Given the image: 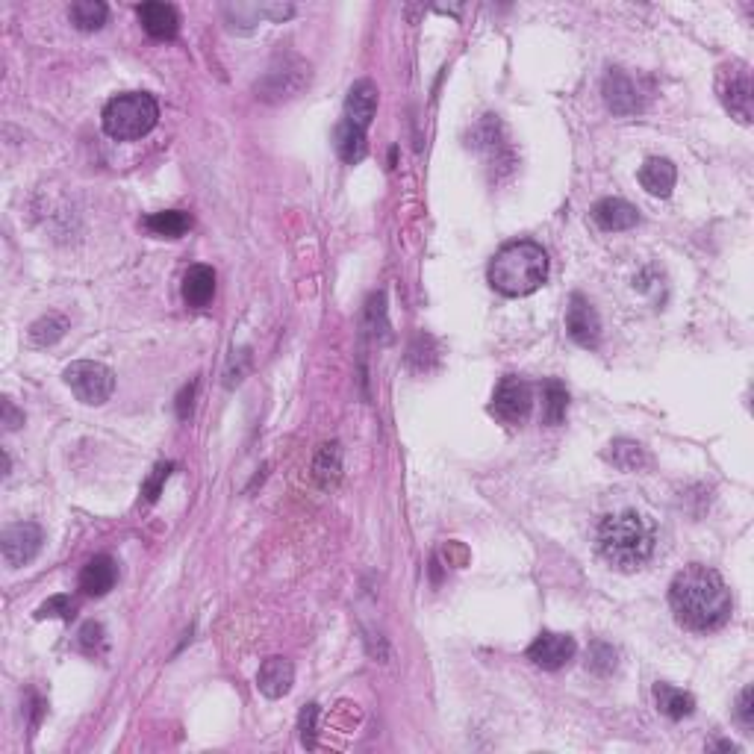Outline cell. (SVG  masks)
<instances>
[{
  "label": "cell",
  "instance_id": "6da1fadb",
  "mask_svg": "<svg viewBox=\"0 0 754 754\" xmlns=\"http://www.w3.org/2000/svg\"><path fill=\"white\" fill-rule=\"evenodd\" d=\"M669 607L687 631L707 634L722 628L731 619L734 598L725 578L710 566H687L672 578L669 587Z\"/></svg>",
  "mask_w": 754,
  "mask_h": 754
},
{
  "label": "cell",
  "instance_id": "7a4b0ae2",
  "mask_svg": "<svg viewBox=\"0 0 754 754\" xmlns=\"http://www.w3.org/2000/svg\"><path fill=\"white\" fill-rule=\"evenodd\" d=\"M657 548L654 525L637 510L610 513L598 525V551L619 572L643 569Z\"/></svg>",
  "mask_w": 754,
  "mask_h": 754
},
{
  "label": "cell",
  "instance_id": "3957f363",
  "mask_svg": "<svg viewBox=\"0 0 754 754\" xmlns=\"http://www.w3.org/2000/svg\"><path fill=\"white\" fill-rule=\"evenodd\" d=\"M548 280V254L537 242H510L489 263V283L507 298H525Z\"/></svg>",
  "mask_w": 754,
  "mask_h": 754
},
{
  "label": "cell",
  "instance_id": "277c9868",
  "mask_svg": "<svg viewBox=\"0 0 754 754\" xmlns=\"http://www.w3.org/2000/svg\"><path fill=\"white\" fill-rule=\"evenodd\" d=\"M104 130L109 139L133 142L148 136L160 121V104L148 92H124L104 107Z\"/></svg>",
  "mask_w": 754,
  "mask_h": 754
},
{
  "label": "cell",
  "instance_id": "5b68a950",
  "mask_svg": "<svg viewBox=\"0 0 754 754\" xmlns=\"http://www.w3.org/2000/svg\"><path fill=\"white\" fill-rule=\"evenodd\" d=\"M65 383L71 386V392L77 395V401L98 407L112 398L115 392V375L109 372L104 363L95 360H77L65 369Z\"/></svg>",
  "mask_w": 754,
  "mask_h": 754
},
{
  "label": "cell",
  "instance_id": "8992f818",
  "mask_svg": "<svg viewBox=\"0 0 754 754\" xmlns=\"http://www.w3.org/2000/svg\"><path fill=\"white\" fill-rule=\"evenodd\" d=\"M310 83V65L298 56H283L266 71V77L257 83V92L263 101H289Z\"/></svg>",
  "mask_w": 754,
  "mask_h": 754
},
{
  "label": "cell",
  "instance_id": "52a82bcc",
  "mask_svg": "<svg viewBox=\"0 0 754 754\" xmlns=\"http://www.w3.org/2000/svg\"><path fill=\"white\" fill-rule=\"evenodd\" d=\"M719 98L725 109L740 121V124H752V71L749 65L743 62H731V65H722L719 68Z\"/></svg>",
  "mask_w": 754,
  "mask_h": 754
},
{
  "label": "cell",
  "instance_id": "ba28073f",
  "mask_svg": "<svg viewBox=\"0 0 754 754\" xmlns=\"http://www.w3.org/2000/svg\"><path fill=\"white\" fill-rule=\"evenodd\" d=\"M531 407H534L531 386L516 375L501 377V383H498V389L492 395V407H489L492 416L501 419L504 425H519V422L528 419Z\"/></svg>",
  "mask_w": 754,
  "mask_h": 754
},
{
  "label": "cell",
  "instance_id": "9c48e42d",
  "mask_svg": "<svg viewBox=\"0 0 754 754\" xmlns=\"http://www.w3.org/2000/svg\"><path fill=\"white\" fill-rule=\"evenodd\" d=\"M45 545V531L36 522H15L3 531L0 537V551L9 569H21L39 557Z\"/></svg>",
  "mask_w": 754,
  "mask_h": 754
},
{
  "label": "cell",
  "instance_id": "30bf717a",
  "mask_svg": "<svg viewBox=\"0 0 754 754\" xmlns=\"http://www.w3.org/2000/svg\"><path fill=\"white\" fill-rule=\"evenodd\" d=\"M575 640L569 634H554V631H542L537 640L528 648V660L545 669V672H557L563 666H569V660L575 657Z\"/></svg>",
  "mask_w": 754,
  "mask_h": 754
},
{
  "label": "cell",
  "instance_id": "8fae6325",
  "mask_svg": "<svg viewBox=\"0 0 754 754\" xmlns=\"http://www.w3.org/2000/svg\"><path fill=\"white\" fill-rule=\"evenodd\" d=\"M643 92L637 86V80L631 74H625L622 68H610V74L604 77V104L613 115H634L643 109Z\"/></svg>",
  "mask_w": 754,
  "mask_h": 754
},
{
  "label": "cell",
  "instance_id": "7c38bea8",
  "mask_svg": "<svg viewBox=\"0 0 754 754\" xmlns=\"http://www.w3.org/2000/svg\"><path fill=\"white\" fill-rule=\"evenodd\" d=\"M566 330L569 336L581 345V348H595L601 339V322L595 307L584 295H572L569 298V310H566Z\"/></svg>",
  "mask_w": 754,
  "mask_h": 754
},
{
  "label": "cell",
  "instance_id": "4fadbf2b",
  "mask_svg": "<svg viewBox=\"0 0 754 754\" xmlns=\"http://www.w3.org/2000/svg\"><path fill=\"white\" fill-rule=\"evenodd\" d=\"M375 115H377V86L372 83V80H360V83H354V86H351V92H348V98H345V115H342V121H345V124H351V127H357V130H363V133H369V127H372Z\"/></svg>",
  "mask_w": 754,
  "mask_h": 754
},
{
  "label": "cell",
  "instance_id": "5bb4252c",
  "mask_svg": "<svg viewBox=\"0 0 754 754\" xmlns=\"http://www.w3.org/2000/svg\"><path fill=\"white\" fill-rule=\"evenodd\" d=\"M139 21H142L145 33L160 39V42H168V39H174L180 33V15H177V9L171 3H157V0L142 3L139 6Z\"/></svg>",
  "mask_w": 754,
  "mask_h": 754
},
{
  "label": "cell",
  "instance_id": "9a60e30c",
  "mask_svg": "<svg viewBox=\"0 0 754 754\" xmlns=\"http://www.w3.org/2000/svg\"><path fill=\"white\" fill-rule=\"evenodd\" d=\"M593 221L607 230V233H619V230H631L640 224V213L634 204L622 201V198H604L593 207Z\"/></svg>",
  "mask_w": 754,
  "mask_h": 754
},
{
  "label": "cell",
  "instance_id": "2e32d148",
  "mask_svg": "<svg viewBox=\"0 0 754 754\" xmlns=\"http://www.w3.org/2000/svg\"><path fill=\"white\" fill-rule=\"evenodd\" d=\"M115 581H118V563L109 554H98L80 572V593L101 598L115 587Z\"/></svg>",
  "mask_w": 754,
  "mask_h": 754
},
{
  "label": "cell",
  "instance_id": "e0dca14e",
  "mask_svg": "<svg viewBox=\"0 0 754 754\" xmlns=\"http://www.w3.org/2000/svg\"><path fill=\"white\" fill-rule=\"evenodd\" d=\"M678 183V168L666 157H648L640 168V186L654 198H669Z\"/></svg>",
  "mask_w": 754,
  "mask_h": 754
},
{
  "label": "cell",
  "instance_id": "ac0fdd59",
  "mask_svg": "<svg viewBox=\"0 0 754 754\" xmlns=\"http://www.w3.org/2000/svg\"><path fill=\"white\" fill-rule=\"evenodd\" d=\"M292 681H295V666L286 660V657H269L263 660L260 672H257V687L263 696L269 699H280L292 690Z\"/></svg>",
  "mask_w": 754,
  "mask_h": 754
},
{
  "label": "cell",
  "instance_id": "d6986e66",
  "mask_svg": "<svg viewBox=\"0 0 754 754\" xmlns=\"http://www.w3.org/2000/svg\"><path fill=\"white\" fill-rule=\"evenodd\" d=\"M216 295V271L210 266H192L183 277V301L195 310H204Z\"/></svg>",
  "mask_w": 754,
  "mask_h": 754
},
{
  "label": "cell",
  "instance_id": "ffe728a7",
  "mask_svg": "<svg viewBox=\"0 0 754 754\" xmlns=\"http://www.w3.org/2000/svg\"><path fill=\"white\" fill-rule=\"evenodd\" d=\"M654 701H657V710L675 722L696 713V699L687 690H678L672 684H654Z\"/></svg>",
  "mask_w": 754,
  "mask_h": 754
},
{
  "label": "cell",
  "instance_id": "44dd1931",
  "mask_svg": "<svg viewBox=\"0 0 754 754\" xmlns=\"http://www.w3.org/2000/svg\"><path fill=\"white\" fill-rule=\"evenodd\" d=\"M566 410H569V389L554 377L545 380L542 383V422L557 428V425H563Z\"/></svg>",
  "mask_w": 754,
  "mask_h": 754
},
{
  "label": "cell",
  "instance_id": "7402d4cb",
  "mask_svg": "<svg viewBox=\"0 0 754 754\" xmlns=\"http://www.w3.org/2000/svg\"><path fill=\"white\" fill-rule=\"evenodd\" d=\"M333 148H336L339 160L354 165V162H360L366 157V133L357 130V127H351V124H345V121H339V127L333 133Z\"/></svg>",
  "mask_w": 754,
  "mask_h": 754
},
{
  "label": "cell",
  "instance_id": "603a6c76",
  "mask_svg": "<svg viewBox=\"0 0 754 754\" xmlns=\"http://www.w3.org/2000/svg\"><path fill=\"white\" fill-rule=\"evenodd\" d=\"M107 15V3H101V0H77V3L68 6L71 24H74L77 30H83V33L101 30V27L107 24Z\"/></svg>",
  "mask_w": 754,
  "mask_h": 754
},
{
  "label": "cell",
  "instance_id": "cb8c5ba5",
  "mask_svg": "<svg viewBox=\"0 0 754 754\" xmlns=\"http://www.w3.org/2000/svg\"><path fill=\"white\" fill-rule=\"evenodd\" d=\"M192 227V216L183 210H165L145 218V230L160 236V239H180Z\"/></svg>",
  "mask_w": 754,
  "mask_h": 754
},
{
  "label": "cell",
  "instance_id": "d4e9b609",
  "mask_svg": "<svg viewBox=\"0 0 754 754\" xmlns=\"http://www.w3.org/2000/svg\"><path fill=\"white\" fill-rule=\"evenodd\" d=\"M604 457H607V463H613L619 472H637V469L646 466V451H643V445L634 442V439H616Z\"/></svg>",
  "mask_w": 754,
  "mask_h": 754
},
{
  "label": "cell",
  "instance_id": "484cf974",
  "mask_svg": "<svg viewBox=\"0 0 754 754\" xmlns=\"http://www.w3.org/2000/svg\"><path fill=\"white\" fill-rule=\"evenodd\" d=\"M316 478L324 489L339 484L342 478V454H339V445L330 442V445H322L319 457H316Z\"/></svg>",
  "mask_w": 754,
  "mask_h": 754
},
{
  "label": "cell",
  "instance_id": "4316f807",
  "mask_svg": "<svg viewBox=\"0 0 754 754\" xmlns=\"http://www.w3.org/2000/svg\"><path fill=\"white\" fill-rule=\"evenodd\" d=\"M65 327L68 322L62 319V316H42L39 322L30 327V339H33V345H39V348H45V345H54L59 342L62 336H65Z\"/></svg>",
  "mask_w": 754,
  "mask_h": 754
},
{
  "label": "cell",
  "instance_id": "83f0119b",
  "mask_svg": "<svg viewBox=\"0 0 754 754\" xmlns=\"http://www.w3.org/2000/svg\"><path fill=\"white\" fill-rule=\"evenodd\" d=\"M74 616H77V601L71 595H54V598H48L36 610V619H62V622H71Z\"/></svg>",
  "mask_w": 754,
  "mask_h": 754
},
{
  "label": "cell",
  "instance_id": "f1b7e54d",
  "mask_svg": "<svg viewBox=\"0 0 754 754\" xmlns=\"http://www.w3.org/2000/svg\"><path fill=\"white\" fill-rule=\"evenodd\" d=\"M616 648L607 646V643H593L590 646V660H587V666H590V672H595L598 678H607V675H613L616 672Z\"/></svg>",
  "mask_w": 754,
  "mask_h": 754
},
{
  "label": "cell",
  "instance_id": "f546056e",
  "mask_svg": "<svg viewBox=\"0 0 754 754\" xmlns=\"http://www.w3.org/2000/svg\"><path fill=\"white\" fill-rule=\"evenodd\" d=\"M77 648L89 657L101 654L107 648V634H104V625L101 622H86L77 634Z\"/></svg>",
  "mask_w": 754,
  "mask_h": 754
},
{
  "label": "cell",
  "instance_id": "4dcf8cb0",
  "mask_svg": "<svg viewBox=\"0 0 754 754\" xmlns=\"http://www.w3.org/2000/svg\"><path fill=\"white\" fill-rule=\"evenodd\" d=\"M316 719H319V704H307L301 710V743L307 749H316Z\"/></svg>",
  "mask_w": 754,
  "mask_h": 754
},
{
  "label": "cell",
  "instance_id": "1f68e13d",
  "mask_svg": "<svg viewBox=\"0 0 754 754\" xmlns=\"http://www.w3.org/2000/svg\"><path fill=\"white\" fill-rule=\"evenodd\" d=\"M171 469H174V463H160V466L154 469V475L148 478V484L142 486V495H145V501H148V504H154V501L160 498L162 484L168 481Z\"/></svg>",
  "mask_w": 754,
  "mask_h": 754
},
{
  "label": "cell",
  "instance_id": "d6a6232c",
  "mask_svg": "<svg viewBox=\"0 0 754 754\" xmlns=\"http://www.w3.org/2000/svg\"><path fill=\"white\" fill-rule=\"evenodd\" d=\"M737 719H740V725H743L746 731H752L754 728V690L752 687H746V690L740 693V699H737Z\"/></svg>",
  "mask_w": 754,
  "mask_h": 754
},
{
  "label": "cell",
  "instance_id": "836d02e7",
  "mask_svg": "<svg viewBox=\"0 0 754 754\" xmlns=\"http://www.w3.org/2000/svg\"><path fill=\"white\" fill-rule=\"evenodd\" d=\"M195 389H198V383L192 380L183 392H180V398H177V416L180 419H189V413H192V398H195Z\"/></svg>",
  "mask_w": 754,
  "mask_h": 754
},
{
  "label": "cell",
  "instance_id": "e575fe53",
  "mask_svg": "<svg viewBox=\"0 0 754 754\" xmlns=\"http://www.w3.org/2000/svg\"><path fill=\"white\" fill-rule=\"evenodd\" d=\"M3 425H6V431H15V428L24 425V413H18L9 398L3 401Z\"/></svg>",
  "mask_w": 754,
  "mask_h": 754
}]
</instances>
